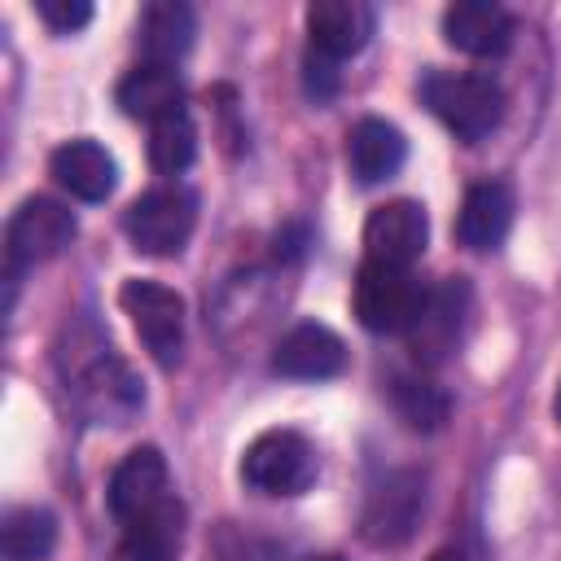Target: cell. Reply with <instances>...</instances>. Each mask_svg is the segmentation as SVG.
Returning <instances> with one entry per match:
<instances>
[{"instance_id":"obj_1","label":"cell","mask_w":561,"mask_h":561,"mask_svg":"<svg viewBox=\"0 0 561 561\" xmlns=\"http://www.w3.org/2000/svg\"><path fill=\"white\" fill-rule=\"evenodd\" d=\"M57 373H61L70 408L92 425H127L145 403L136 373L92 320H75L61 333Z\"/></svg>"},{"instance_id":"obj_2","label":"cell","mask_w":561,"mask_h":561,"mask_svg":"<svg viewBox=\"0 0 561 561\" xmlns=\"http://www.w3.org/2000/svg\"><path fill=\"white\" fill-rule=\"evenodd\" d=\"M421 101L434 118L456 131L460 140H482L504 118V92L491 75H460V70H430L421 79Z\"/></svg>"},{"instance_id":"obj_3","label":"cell","mask_w":561,"mask_h":561,"mask_svg":"<svg viewBox=\"0 0 561 561\" xmlns=\"http://www.w3.org/2000/svg\"><path fill=\"white\" fill-rule=\"evenodd\" d=\"M241 478L259 495H302L316 482V447L298 430H267L245 447Z\"/></svg>"},{"instance_id":"obj_4","label":"cell","mask_w":561,"mask_h":561,"mask_svg":"<svg viewBox=\"0 0 561 561\" xmlns=\"http://www.w3.org/2000/svg\"><path fill=\"white\" fill-rule=\"evenodd\" d=\"M75 241V215L53 202V197H26L4 232V263H9V289L18 285V276L35 263L57 259L66 245Z\"/></svg>"},{"instance_id":"obj_5","label":"cell","mask_w":561,"mask_h":561,"mask_svg":"<svg viewBox=\"0 0 561 561\" xmlns=\"http://www.w3.org/2000/svg\"><path fill=\"white\" fill-rule=\"evenodd\" d=\"M193 224H197V197L180 184L140 193L123 215V228L140 254H180L184 241L193 237Z\"/></svg>"},{"instance_id":"obj_6","label":"cell","mask_w":561,"mask_h":561,"mask_svg":"<svg viewBox=\"0 0 561 561\" xmlns=\"http://www.w3.org/2000/svg\"><path fill=\"white\" fill-rule=\"evenodd\" d=\"M469 311H473V289L469 280L460 276H447L438 280L434 289H425L421 307H416V320L408 324V351L421 359V364H443L460 337H465V324H469Z\"/></svg>"},{"instance_id":"obj_7","label":"cell","mask_w":561,"mask_h":561,"mask_svg":"<svg viewBox=\"0 0 561 561\" xmlns=\"http://www.w3.org/2000/svg\"><path fill=\"white\" fill-rule=\"evenodd\" d=\"M425 298V285L412 276V267H381L368 263L355 276V316L373 333H408L416 320V307Z\"/></svg>"},{"instance_id":"obj_8","label":"cell","mask_w":561,"mask_h":561,"mask_svg":"<svg viewBox=\"0 0 561 561\" xmlns=\"http://www.w3.org/2000/svg\"><path fill=\"white\" fill-rule=\"evenodd\" d=\"M118 302L123 311L131 316L145 351L171 368L180 364V351H184V298L158 280H145V276H131L123 289H118Z\"/></svg>"},{"instance_id":"obj_9","label":"cell","mask_w":561,"mask_h":561,"mask_svg":"<svg viewBox=\"0 0 561 561\" xmlns=\"http://www.w3.org/2000/svg\"><path fill=\"white\" fill-rule=\"evenodd\" d=\"M425 508V478L416 469H390L386 478L373 482L359 517V535L373 548H399L412 539L416 522Z\"/></svg>"},{"instance_id":"obj_10","label":"cell","mask_w":561,"mask_h":561,"mask_svg":"<svg viewBox=\"0 0 561 561\" xmlns=\"http://www.w3.org/2000/svg\"><path fill=\"white\" fill-rule=\"evenodd\" d=\"M430 241V219L421 202H386L364 219V254L381 267H412Z\"/></svg>"},{"instance_id":"obj_11","label":"cell","mask_w":561,"mask_h":561,"mask_svg":"<svg viewBox=\"0 0 561 561\" xmlns=\"http://www.w3.org/2000/svg\"><path fill=\"white\" fill-rule=\"evenodd\" d=\"M171 500V473L158 447H136L118 460V469L110 473V513L118 526L162 508Z\"/></svg>"},{"instance_id":"obj_12","label":"cell","mask_w":561,"mask_h":561,"mask_svg":"<svg viewBox=\"0 0 561 561\" xmlns=\"http://www.w3.org/2000/svg\"><path fill=\"white\" fill-rule=\"evenodd\" d=\"M373 26H377V13L364 0H316L307 9L311 53L324 61H337V66L368 44Z\"/></svg>"},{"instance_id":"obj_13","label":"cell","mask_w":561,"mask_h":561,"mask_svg":"<svg viewBox=\"0 0 561 561\" xmlns=\"http://www.w3.org/2000/svg\"><path fill=\"white\" fill-rule=\"evenodd\" d=\"M272 368L294 381H324L346 368V346L324 324H294L272 351Z\"/></svg>"},{"instance_id":"obj_14","label":"cell","mask_w":561,"mask_h":561,"mask_svg":"<svg viewBox=\"0 0 561 561\" xmlns=\"http://www.w3.org/2000/svg\"><path fill=\"white\" fill-rule=\"evenodd\" d=\"M513 210H517V202H513V188H508L504 180H482V184H473V188L465 193V202H460V215H456V237H460V245H469V250H478V254L495 250V245L508 237V228H513Z\"/></svg>"},{"instance_id":"obj_15","label":"cell","mask_w":561,"mask_h":561,"mask_svg":"<svg viewBox=\"0 0 561 561\" xmlns=\"http://www.w3.org/2000/svg\"><path fill=\"white\" fill-rule=\"evenodd\" d=\"M443 35L469 57H500L513 44V18L491 0H460L443 13Z\"/></svg>"},{"instance_id":"obj_16","label":"cell","mask_w":561,"mask_h":561,"mask_svg":"<svg viewBox=\"0 0 561 561\" xmlns=\"http://www.w3.org/2000/svg\"><path fill=\"white\" fill-rule=\"evenodd\" d=\"M408 158V140L394 123L386 118H359L346 131V167L359 184H381L390 180Z\"/></svg>"},{"instance_id":"obj_17","label":"cell","mask_w":561,"mask_h":561,"mask_svg":"<svg viewBox=\"0 0 561 561\" xmlns=\"http://www.w3.org/2000/svg\"><path fill=\"white\" fill-rule=\"evenodd\" d=\"M48 171L79 202H105L110 188H114V158L88 136L57 145L53 158H48Z\"/></svg>"},{"instance_id":"obj_18","label":"cell","mask_w":561,"mask_h":561,"mask_svg":"<svg viewBox=\"0 0 561 561\" xmlns=\"http://www.w3.org/2000/svg\"><path fill=\"white\" fill-rule=\"evenodd\" d=\"M193 35H197V13L180 0H162V4H149L140 13V26H136V39H140V53L145 61L153 66H175L188 48H193Z\"/></svg>"},{"instance_id":"obj_19","label":"cell","mask_w":561,"mask_h":561,"mask_svg":"<svg viewBox=\"0 0 561 561\" xmlns=\"http://www.w3.org/2000/svg\"><path fill=\"white\" fill-rule=\"evenodd\" d=\"M180 543H184V504L171 495L162 508L123 526V543L114 561H175Z\"/></svg>"},{"instance_id":"obj_20","label":"cell","mask_w":561,"mask_h":561,"mask_svg":"<svg viewBox=\"0 0 561 561\" xmlns=\"http://www.w3.org/2000/svg\"><path fill=\"white\" fill-rule=\"evenodd\" d=\"M118 105L131 114V118H145V123H158L162 114L180 110L184 105V83L175 75V66H136L123 83H118Z\"/></svg>"},{"instance_id":"obj_21","label":"cell","mask_w":561,"mask_h":561,"mask_svg":"<svg viewBox=\"0 0 561 561\" xmlns=\"http://www.w3.org/2000/svg\"><path fill=\"white\" fill-rule=\"evenodd\" d=\"M197 158V127H193V114L188 105L162 114L158 123H149V162L162 171V175H180L188 171Z\"/></svg>"},{"instance_id":"obj_22","label":"cell","mask_w":561,"mask_h":561,"mask_svg":"<svg viewBox=\"0 0 561 561\" xmlns=\"http://www.w3.org/2000/svg\"><path fill=\"white\" fill-rule=\"evenodd\" d=\"M57 543V517L48 508H13L4 517V557L9 561H44Z\"/></svg>"},{"instance_id":"obj_23","label":"cell","mask_w":561,"mask_h":561,"mask_svg":"<svg viewBox=\"0 0 561 561\" xmlns=\"http://www.w3.org/2000/svg\"><path fill=\"white\" fill-rule=\"evenodd\" d=\"M390 403H394V412L403 416V425H412V430H438L443 421H447V394L434 386V381H425V377H394L390 381Z\"/></svg>"},{"instance_id":"obj_24","label":"cell","mask_w":561,"mask_h":561,"mask_svg":"<svg viewBox=\"0 0 561 561\" xmlns=\"http://www.w3.org/2000/svg\"><path fill=\"white\" fill-rule=\"evenodd\" d=\"M35 13H39L57 35H75L79 26L92 22V4H88V0H35Z\"/></svg>"},{"instance_id":"obj_25","label":"cell","mask_w":561,"mask_h":561,"mask_svg":"<svg viewBox=\"0 0 561 561\" xmlns=\"http://www.w3.org/2000/svg\"><path fill=\"white\" fill-rule=\"evenodd\" d=\"M337 79H342L337 61H324V57L307 53V92H311L316 101H329V96L337 92Z\"/></svg>"},{"instance_id":"obj_26","label":"cell","mask_w":561,"mask_h":561,"mask_svg":"<svg viewBox=\"0 0 561 561\" xmlns=\"http://www.w3.org/2000/svg\"><path fill=\"white\" fill-rule=\"evenodd\" d=\"M434 561H469V557H465V552H456V548H447V552H438Z\"/></svg>"},{"instance_id":"obj_27","label":"cell","mask_w":561,"mask_h":561,"mask_svg":"<svg viewBox=\"0 0 561 561\" xmlns=\"http://www.w3.org/2000/svg\"><path fill=\"white\" fill-rule=\"evenodd\" d=\"M552 412H557V425H561V386H557V399H552Z\"/></svg>"},{"instance_id":"obj_28","label":"cell","mask_w":561,"mask_h":561,"mask_svg":"<svg viewBox=\"0 0 561 561\" xmlns=\"http://www.w3.org/2000/svg\"><path fill=\"white\" fill-rule=\"evenodd\" d=\"M311 561H342V557H311Z\"/></svg>"}]
</instances>
